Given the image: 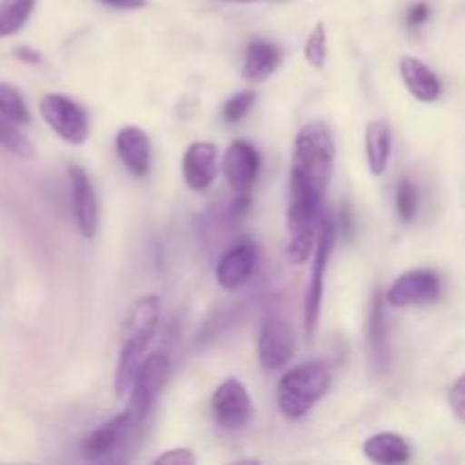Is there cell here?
<instances>
[{
  "instance_id": "cell-23",
  "label": "cell",
  "mask_w": 465,
  "mask_h": 465,
  "mask_svg": "<svg viewBox=\"0 0 465 465\" xmlns=\"http://www.w3.org/2000/svg\"><path fill=\"white\" fill-rule=\"evenodd\" d=\"M0 116L7 118L14 125H27L30 123V109H27L25 98L16 86L0 82Z\"/></svg>"
},
{
  "instance_id": "cell-8",
  "label": "cell",
  "mask_w": 465,
  "mask_h": 465,
  "mask_svg": "<svg viewBox=\"0 0 465 465\" xmlns=\"http://www.w3.org/2000/svg\"><path fill=\"white\" fill-rule=\"evenodd\" d=\"M168 372H171V359L166 352H153L150 357H145L143 366L139 368L134 384L130 389V407H127L134 416L136 425H141L150 413L154 400L166 384Z\"/></svg>"
},
{
  "instance_id": "cell-19",
  "label": "cell",
  "mask_w": 465,
  "mask_h": 465,
  "mask_svg": "<svg viewBox=\"0 0 465 465\" xmlns=\"http://www.w3.org/2000/svg\"><path fill=\"white\" fill-rule=\"evenodd\" d=\"M391 145H393V136H391V127L386 121H371L366 125V134H363V148H366V162L372 175H384L391 162Z\"/></svg>"
},
{
  "instance_id": "cell-29",
  "label": "cell",
  "mask_w": 465,
  "mask_h": 465,
  "mask_svg": "<svg viewBox=\"0 0 465 465\" xmlns=\"http://www.w3.org/2000/svg\"><path fill=\"white\" fill-rule=\"evenodd\" d=\"M195 463V454L186 448H175L168 450V452L159 454L154 459V465H191Z\"/></svg>"
},
{
  "instance_id": "cell-10",
  "label": "cell",
  "mask_w": 465,
  "mask_h": 465,
  "mask_svg": "<svg viewBox=\"0 0 465 465\" xmlns=\"http://www.w3.org/2000/svg\"><path fill=\"white\" fill-rule=\"evenodd\" d=\"M440 295V280L436 272L431 271H409L400 275L393 282V286L386 293L391 307L409 309V307H422V304L436 302Z\"/></svg>"
},
{
  "instance_id": "cell-5",
  "label": "cell",
  "mask_w": 465,
  "mask_h": 465,
  "mask_svg": "<svg viewBox=\"0 0 465 465\" xmlns=\"http://www.w3.org/2000/svg\"><path fill=\"white\" fill-rule=\"evenodd\" d=\"M336 245V225L331 218H322L321 232L316 241V254H313L312 280H309L307 293H304V334L309 341H313L321 321L322 309V289H325V272L330 263L331 252Z\"/></svg>"
},
{
  "instance_id": "cell-3",
  "label": "cell",
  "mask_w": 465,
  "mask_h": 465,
  "mask_svg": "<svg viewBox=\"0 0 465 465\" xmlns=\"http://www.w3.org/2000/svg\"><path fill=\"white\" fill-rule=\"evenodd\" d=\"M330 368L322 361H307L284 372L277 384V407L289 420L307 416L330 391Z\"/></svg>"
},
{
  "instance_id": "cell-33",
  "label": "cell",
  "mask_w": 465,
  "mask_h": 465,
  "mask_svg": "<svg viewBox=\"0 0 465 465\" xmlns=\"http://www.w3.org/2000/svg\"><path fill=\"white\" fill-rule=\"evenodd\" d=\"M230 3H245V5H248V3H259V0H230Z\"/></svg>"
},
{
  "instance_id": "cell-13",
  "label": "cell",
  "mask_w": 465,
  "mask_h": 465,
  "mask_svg": "<svg viewBox=\"0 0 465 465\" xmlns=\"http://www.w3.org/2000/svg\"><path fill=\"white\" fill-rule=\"evenodd\" d=\"M68 180H71V200L75 223L80 227V234L84 239H94L98 232V198H95L94 184L82 166L68 168Z\"/></svg>"
},
{
  "instance_id": "cell-11",
  "label": "cell",
  "mask_w": 465,
  "mask_h": 465,
  "mask_svg": "<svg viewBox=\"0 0 465 465\" xmlns=\"http://www.w3.org/2000/svg\"><path fill=\"white\" fill-rule=\"evenodd\" d=\"M136 420L132 416L130 409H125L123 413L114 416L112 420H107L104 425H100L98 430L91 431L89 436L82 443V452L89 461H103L109 459L123 443L127 440V436L134 431Z\"/></svg>"
},
{
  "instance_id": "cell-30",
  "label": "cell",
  "mask_w": 465,
  "mask_h": 465,
  "mask_svg": "<svg viewBox=\"0 0 465 465\" xmlns=\"http://www.w3.org/2000/svg\"><path fill=\"white\" fill-rule=\"evenodd\" d=\"M430 18V5L427 3H416L411 9H409L407 23L409 25H422V23Z\"/></svg>"
},
{
  "instance_id": "cell-32",
  "label": "cell",
  "mask_w": 465,
  "mask_h": 465,
  "mask_svg": "<svg viewBox=\"0 0 465 465\" xmlns=\"http://www.w3.org/2000/svg\"><path fill=\"white\" fill-rule=\"evenodd\" d=\"M18 57L30 59V62H39V54H36V53H30V50H18Z\"/></svg>"
},
{
  "instance_id": "cell-14",
  "label": "cell",
  "mask_w": 465,
  "mask_h": 465,
  "mask_svg": "<svg viewBox=\"0 0 465 465\" xmlns=\"http://www.w3.org/2000/svg\"><path fill=\"white\" fill-rule=\"evenodd\" d=\"M182 175L191 191H207L218 175V148L212 141H195L182 159Z\"/></svg>"
},
{
  "instance_id": "cell-22",
  "label": "cell",
  "mask_w": 465,
  "mask_h": 465,
  "mask_svg": "<svg viewBox=\"0 0 465 465\" xmlns=\"http://www.w3.org/2000/svg\"><path fill=\"white\" fill-rule=\"evenodd\" d=\"M36 0H0V39L12 36L30 21Z\"/></svg>"
},
{
  "instance_id": "cell-25",
  "label": "cell",
  "mask_w": 465,
  "mask_h": 465,
  "mask_svg": "<svg viewBox=\"0 0 465 465\" xmlns=\"http://www.w3.org/2000/svg\"><path fill=\"white\" fill-rule=\"evenodd\" d=\"M304 59L312 64L316 71H321L325 66L327 59V27L325 23L318 21L316 27L312 30V35L307 36V44H304Z\"/></svg>"
},
{
  "instance_id": "cell-16",
  "label": "cell",
  "mask_w": 465,
  "mask_h": 465,
  "mask_svg": "<svg viewBox=\"0 0 465 465\" xmlns=\"http://www.w3.org/2000/svg\"><path fill=\"white\" fill-rule=\"evenodd\" d=\"M116 153L123 166L134 177H145L150 173V159H153V148L150 139L141 127L127 125L118 130L116 134Z\"/></svg>"
},
{
  "instance_id": "cell-24",
  "label": "cell",
  "mask_w": 465,
  "mask_h": 465,
  "mask_svg": "<svg viewBox=\"0 0 465 465\" xmlns=\"http://www.w3.org/2000/svg\"><path fill=\"white\" fill-rule=\"evenodd\" d=\"M0 148H5L7 153L16 154L21 159H30L35 154V148H32L30 141L25 139L21 130H18L14 123H9L7 118L0 116Z\"/></svg>"
},
{
  "instance_id": "cell-12",
  "label": "cell",
  "mask_w": 465,
  "mask_h": 465,
  "mask_svg": "<svg viewBox=\"0 0 465 465\" xmlns=\"http://www.w3.org/2000/svg\"><path fill=\"white\" fill-rule=\"evenodd\" d=\"M223 175L234 193H250L259 175V153L248 141H234L223 154Z\"/></svg>"
},
{
  "instance_id": "cell-27",
  "label": "cell",
  "mask_w": 465,
  "mask_h": 465,
  "mask_svg": "<svg viewBox=\"0 0 465 465\" xmlns=\"http://www.w3.org/2000/svg\"><path fill=\"white\" fill-rule=\"evenodd\" d=\"M254 100H257V94H254L252 89L239 91V94L232 95V98L225 103V107H223V118H225L227 123H239L241 118L248 116Z\"/></svg>"
},
{
  "instance_id": "cell-4",
  "label": "cell",
  "mask_w": 465,
  "mask_h": 465,
  "mask_svg": "<svg viewBox=\"0 0 465 465\" xmlns=\"http://www.w3.org/2000/svg\"><path fill=\"white\" fill-rule=\"evenodd\" d=\"M322 200L325 198L309 193L300 186H289V209H286L289 245H286V257L295 266L307 262L312 250H316L313 245H316L318 232H321Z\"/></svg>"
},
{
  "instance_id": "cell-18",
  "label": "cell",
  "mask_w": 465,
  "mask_h": 465,
  "mask_svg": "<svg viewBox=\"0 0 465 465\" xmlns=\"http://www.w3.org/2000/svg\"><path fill=\"white\" fill-rule=\"evenodd\" d=\"M282 62V53L277 45L268 44V41H252L245 50L243 68H241V75H243L245 82H257L268 80L272 73L277 71Z\"/></svg>"
},
{
  "instance_id": "cell-2",
  "label": "cell",
  "mask_w": 465,
  "mask_h": 465,
  "mask_svg": "<svg viewBox=\"0 0 465 465\" xmlns=\"http://www.w3.org/2000/svg\"><path fill=\"white\" fill-rule=\"evenodd\" d=\"M159 321H162V298L159 295H143L132 304L125 318V336H123L116 377H114V391H116L118 398L130 393L136 372L145 361V352H148L150 343L157 334Z\"/></svg>"
},
{
  "instance_id": "cell-15",
  "label": "cell",
  "mask_w": 465,
  "mask_h": 465,
  "mask_svg": "<svg viewBox=\"0 0 465 465\" xmlns=\"http://www.w3.org/2000/svg\"><path fill=\"white\" fill-rule=\"evenodd\" d=\"M257 268V248L250 241L236 243L216 263V282L221 289L236 291L252 277Z\"/></svg>"
},
{
  "instance_id": "cell-7",
  "label": "cell",
  "mask_w": 465,
  "mask_h": 465,
  "mask_svg": "<svg viewBox=\"0 0 465 465\" xmlns=\"http://www.w3.org/2000/svg\"><path fill=\"white\" fill-rule=\"evenodd\" d=\"M41 118L62 141L82 145L89 139V118L73 98L64 94H45L39 103Z\"/></svg>"
},
{
  "instance_id": "cell-6",
  "label": "cell",
  "mask_w": 465,
  "mask_h": 465,
  "mask_svg": "<svg viewBox=\"0 0 465 465\" xmlns=\"http://www.w3.org/2000/svg\"><path fill=\"white\" fill-rule=\"evenodd\" d=\"M295 331L291 327V321L280 312L272 309L266 313L262 322L257 343V357L263 371H280L293 359L295 354Z\"/></svg>"
},
{
  "instance_id": "cell-26",
  "label": "cell",
  "mask_w": 465,
  "mask_h": 465,
  "mask_svg": "<svg viewBox=\"0 0 465 465\" xmlns=\"http://www.w3.org/2000/svg\"><path fill=\"white\" fill-rule=\"evenodd\" d=\"M395 209L404 223H411L418 213V189L409 177H402L398 184V195H395Z\"/></svg>"
},
{
  "instance_id": "cell-17",
  "label": "cell",
  "mask_w": 465,
  "mask_h": 465,
  "mask_svg": "<svg viewBox=\"0 0 465 465\" xmlns=\"http://www.w3.org/2000/svg\"><path fill=\"white\" fill-rule=\"evenodd\" d=\"M400 75H402L409 94L420 100V103H436L443 94V84H440L439 75L422 59L411 57V54L400 57Z\"/></svg>"
},
{
  "instance_id": "cell-1",
  "label": "cell",
  "mask_w": 465,
  "mask_h": 465,
  "mask_svg": "<svg viewBox=\"0 0 465 465\" xmlns=\"http://www.w3.org/2000/svg\"><path fill=\"white\" fill-rule=\"evenodd\" d=\"M334 154L336 148L330 127L322 121H309L295 136L289 186H300L309 193L325 198L334 173Z\"/></svg>"
},
{
  "instance_id": "cell-20",
  "label": "cell",
  "mask_w": 465,
  "mask_h": 465,
  "mask_svg": "<svg viewBox=\"0 0 465 465\" xmlns=\"http://www.w3.org/2000/svg\"><path fill=\"white\" fill-rule=\"evenodd\" d=\"M363 454L372 463L400 465L411 459V448H409V443L402 436L384 431V434H372L371 439L363 440Z\"/></svg>"
},
{
  "instance_id": "cell-9",
  "label": "cell",
  "mask_w": 465,
  "mask_h": 465,
  "mask_svg": "<svg viewBox=\"0 0 465 465\" xmlns=\"http://www.w3.org/2000/svg\"><path fill=\"white\" fill-rule=\"evenodd\" d=\"M212 413L218 427L227 431L243 430L252 420V402L239 380H225L212 395Z\"/></svg>"
},
{
  "instance_id": "cell-28",
  "label": "cell",
  "mask_w": 465,
  "mask_h": 465,
  "mask_svg": "<svg viewBox=\"0 0 465 465\" xmlns=\"http://www.w3.org/2000/svg\"><path fill=\"white\" fill-rule=\"evenodd\" d=\"M448 402L454 416L465 422V375L459 377V380L452 384V389H450L448 393Z\"/></svg>"
},
{
  "instance_id": "cell-21",
  "label": "cell",
  "mask_w": 465,
  "mask_h": 465,
  "mask_svg": "<svg viewBox=\"0 0 465 465\" xmlns=\"http://www.w3.org/2000/svg\"><path fill=\"white\" fill-rule=\"evenodd\" d=\"M368 352L375 372L384 371L389 361V341H386L384 325V307H381V295H375L371 309V322H368Z\"/></svg>"
},
{
  "instance_id": "cell-31",
  "label": "cell",
  "mask_w": 465,
  "mask_h": 465,
  "mask_svg": "<svg viewBox=\"0 0 465 465\" xmlns=\"http://www.w3.org/2000/svg\"><path fill=\"white\" fill-rule=\"evenodd\" d=\"M100 3L109 5V7H118V9H139L143 7L145 0H100Z\"/></svg>"
}]
</instances>
